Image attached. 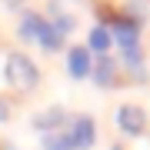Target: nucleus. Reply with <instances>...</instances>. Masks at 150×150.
Instances as JSON below:
<instances>
[{
    "label": "nucleus",
    "instance_id": "obj_14",
    "mask_svg": "<svg viewBox=\"0 0 150 150\" xmlns=\"http://www.w3.org/2000/svg\"><path fill=\"white\" fill-rule=\"evenodd\" d=\"M147 140H150V137H147Z\"/></svg>",
    "mask_w": 150,
    "mask_h": 150
},
{
    "label": "nucleus",
    "instance_id": "obj_1",
    "mask_svg": "<svg viewBox=\"0 0 150 150\" xmlns=\"http://www.w3.org/2000/svg\"><path fill=\"white\" fill-rule=\"evenodd\" d=\"M4 74H7V83H10L13 90H30V87H37V80H40L37 67H33L23 54H10L7 57Z\"/></svg>",
    "mask_w": 150,
    "mask_h": 150
},
{
    "label": "nucleus",
    "instance_id": "obj_13",
    "mask_svg": "<svg viewBox=\"0 0 150 150\" xmlns=\"http://www.w3.org/2000/svg\"><path fill=\"white\" fill-rule=\"evenodd\" d=\"M110 150H123V147H120V144H117V147H110Z\"/></svg>",
    "mask_w": 150,
    "mask_h": 150
},
{
    "label": "nucleus",
    "instance_id": "obj_10",
    "mask_svg": "<svg viewBox=\"0 0 150 150\" xmlns=\"http://www.w3.org/2000/svg\"><path fill=\"white\" fill-rule=\"evenodd\" d=\"M90 47H93V50H100V54H110V30L97 27V30L90 33Z\"/></svg>",
    "mask_w": 150,
    "mask_h": 150
},
{
    "label": "nucleus",
    "instance_id": "obj_8",
    "mask_svg": "<svg viewBox=\"0 0 150 150\" xmlns=\"http://www.w3.org/2000/svg\"><path fill=\"white\" fill-rule=\"evenodd\" d=\"M43 150H74L70 130H50V134H43Z\"/></svg>",
    "mask_w": 150,
    "mask_h": 150
},
{
    "label": "nucleus",
    "instance_id": "obj_2",
    "mask_svg": "<svg viewBox=\"0 0 150 150\" xmlns=\"http://www.w3.org/2000/svg\"><path fill=\"white\" fill-rule=\"evenodd\" d=\"M117 123H120L123 134L140 137V134L147 130V110H144V107H137V103H123V107L117 110Z\"/></svg>",
    "mask_w": 150,
    "mask_h": 150
},
{
    "label": "nucleus",
    "instance_id": "obj_11",
    "mask_svg": "<svg viewBox=\"0 0 150 150\" xmlns=\"http://www.w3.org/2000/svg\"><path fill=\"white\" fill-rule=\"evenodd\" d=\"M10 117V107H7V100H0V120H7Z\"/></svg>",
    "mask_w": 150,
    "mask_h": 150
},
{
    "label": "nucleus",
    "instance_id": "obj_9",
    "mask_svg": "<svg viewBox=\"0 0 150 150\" xmlns=\"http://www.w3.org/2000/svg\"><path fill=\"white\" fill-rule=\"evenodd\" d=\"M50 13H54V27H57L60 33H70V30H74V17H67L57 4H50Z\"/></svg>",
    "mask_w": 150,
    "mask_h": 150
},
{
    "label": "nucleus",
    "instance_id": "obj_7",
    "mask_svg": "<svg viewBox=\"0 0 150 150\" xmlns=\"http://www.w3.org/2000/svg\"><path fill=\"white\" fill-rule=\"evenodd\" d=\"M20 27H23L20 33H23V37H27V40H37V43H40L43 30H47L50 23L43 20V17H37V13H27V17H23V23H20Z\"/></svg>",
    "mask_w": 150,
    "mask_h": 150
},
{
    "label": "nucleus",
    "instance_id": "obj_3",
    "mask_svg": "<svg viewBox=\"0 0 150 150\" xmlns=\"http://www.w3.org/2000/svg\"><path fill=\"white\" fill-rule=\"evenodd\" d=\"M70 140H74V150H90L97 140V123L93 117H77L70 123Z\"/></svg>",
    "mask_w": 150,
    "mask_h": 150
},
{
    "label": "nucleus",
    "instance_id": "obj_6",
    "mask_svg": "<svg viewBox=\"0 0 150 150\" xmlns=\"http://www.w3.org/2000/svg\"><path fill=\"white\" fill-rule=\"evenodd\" d=\"M93 77H97V80H100L103 87H110V83H120L117 60H113L110 54H100V57H97V67H93Z\"/></svg>",
    "mask_w": 150,
    "mask_h": 150
},
{
    "label": "nucleus",
    "instance_id": "obj_4",
    "mask_svg": "<svg viewBox=\"0 0 150 150\" xmlns=\"http://www.w3.org/2000/svg\"><path fill=\"white\" fill-rule=\"evenodd\" d=\"M67 120H70V117H67L64 107H47V110H40L30 123H33L37 130H43V134H50V130H64Z\"/></svg>",
    "mask_w": 150,
    "mask_h": 150
},
{
    "label": "nucleus",
    "instance_id": "obj_12",
    "mask_svg": "<svg viewBox=\"0 0 150 150\" xmlns=\"http://www.w3.org/2000/svg\"><path fill=\"white\" fill-rule=\"evenodd\" d=\"M7 4H10V7H20V4H23V0H7Z\"/></svg>",
    "mask_w": 150,
    "mask_h": 150
},
{
    "label": "nucleus",
    "instance_id": "obj_5",
    "mask_svg": "<svg viewBox=\"0 0 150 150\" xmlns=\"http://www.w3.org/2000/svg\"><path fill=\"white\" fill-rule=\"evenodd\" d=\"M67 67H70V74H74L77 80L90 77V74H93V57H90V50H87V47H74L70 57H67Z\"/></svg>",
    "mask_w": 150,
    "mask_h": 150
}]
</instances>
